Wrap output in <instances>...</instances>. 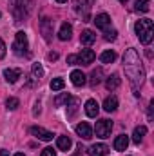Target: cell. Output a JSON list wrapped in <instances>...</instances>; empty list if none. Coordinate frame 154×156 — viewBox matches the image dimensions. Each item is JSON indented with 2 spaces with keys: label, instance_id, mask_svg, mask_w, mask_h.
<instances>
[{
  "label": "cell",
  "instance_id": "4",
  "mask_svg": "<svg viewBox=\"0 0 154 156\" xmlns=\"http://www.w3.org/2000/svg\"><path fill=\"white\" fill-rule=\"evenodd\" d=\"M29 44H27V35L24 31H18L16 37H15V42H13V51L15 55L18 56H29V51H27Z\"/></svg>",
  "mask_w": 154,
  "mask_h": 156
},
{
  "label": "cell",
  "instance_id": "5",
  "mask_svg": "<svg viewBox=\"0 0 154 156\" xmlns=\"http://www.w3.org/2000/svg\"><path fill=\"white\" fill-rule=\"evenodd\" d=\"M94 131H96V136H100V138H109V134H111V131H113V122H111V120H98Z\"/></svg>",
  "mask_w": 154,
  "mask_h": 156
},
{
  "label": "cell",
  "instance_id": "25",
  "mask_svg": "<svg viewBox=\"0 0 154 156\" xmlns=\"http://www.w3.org/2000/svg\"><path fill=\"white\" fill-rule=\"evenodd\" d=\"M78 105H80V100L78 98H69V105H67V116H75V113L78 111Z\"/></svg>",
  "mask_w": 154,
  "mask_h": 156
},
{
  "label": "cell",
  "instance_id": "37",
  "mask_svg": "<svg viewBox=\"0 0 154 156\" xmlns=\"http://www.w3.org/2000/svg\"><path fill=\"white\" fill-rule=\"evenodd\" d=\"M54 2H58V4H64V2H67V0H54Z\"/></svg>",
  "mask_w": 154,
  "mask_h": 156
},
{
  "label": "cell",
  "instance_id": "9",
  "mask_svg": "<svg viewBox=\"0 0 154 156\" xmlns=\"http://www.w3.org/2000/svg\"><path fill=\"white\" fill-rule=\"evenodd\" d=\"M96 58V53L93 49H82V53L78 55V64L82 66H91Z\"/></svg>",
  "mask_w": 154,
  "mask_h": 156
},
{
  "label": "cell",
  "instance_id": "22",
  "mask_svg": "<svg viewBox=\"0 0 154 156\" xmlns=\"http://www.w3.org/2000/svg\"><path fill=\"white\" fill-rule=\"evenodd\" d=\"M4 76H5V80H7L9 83H15L18 78L22 76V71H20V69H5V71H4Z\"/></svg>",
  "mask_w": 154,
  "mask_h": 156
},
{
  "label": "cell",
  "instance_id": "39",
  "mask_svg": "<svg viewBox=\"0 0 154 156\" xmlns=\"http://www.w3.org/2000/svg\"><path fill=\"white\" fill-rule=\"evenodd\" d=\"M120 2H127V0H120Z\"/></svg>",
  "mask_w": 154,
  "mask_h": 156
},
{
  "label": "cell",
  "instance_id": "16",
  "mask_svg": "<svg viewBox=\"0 0 154 156\" xmlns=\"http://www.w3.org/2000/svg\"><path fill=\"white\" fill-rule=\"evenodd\" d=\"M127 147H129V136H127V134L116 136V140H114V149L116 151H125Z\"/></svg>",
  "mask_w": 154,
  "mask_h": 156
},
{
  "label": "cell",
  "instance_id": "26",
  "mask_svg": "<svg viewBox=\"0 0 154 156\" xmlns=\"http://www.w3.org/2000/svg\"><path fill=\"white\" fill-rule=\"evenodd\" d=\"M100 60H102L103 64H113L116 60V53L114 51H103L102 56H100Z\"/></svg>",
  "mask_w": 154,
  "mask_h": 156
},
{
  "label": "cell",
  "instance_id": "19",
  "mask_svg": "<svg viewBox=\"0 0 154 156\" xmlns=\"http://www.w3.org/2000/svg\"><path fill=\"white\" fill-rule=\"evenodd\" d=\"M120 83H121V78H120V75H111V76H107V80H105V85H107V89L109 91H114V89H118L120 87Z\"/></svg>",
  "mask_w": 154,
  "mask_h": 156
},
{
  "label": "cell",
  "instance_id": "3",
  "mask_svg": "<svg viewBox=\"0 0 154 156\" xmlns=\"http://www.w3.org/2000/svg\"><path fill=\"white\" fill-rule=\"evenodd\" d=\"M31 5L33 0H13V15L16 22H22L24 18H27V15L31 13Z\"/></svg>",
  "mask_w": 154,
  "mask_h": 156
},
{
  "label": "cell",
  "instance_id": "28",
  "mask_svg": "<svg viewBox=\"0 0 154 156\" xmlns=\"http://www.w3.org/2000/svg\"><path fill=\"white\" fill-rule=\"evenodd\" d=\"M69 98H71V94L69 93H64V94H60V96L54 98V105H64V104L69 102Z\"/></svg>",
  "mask_w": 154,
  "mask_h": 156
},
{
  "label": "cell",
  "instance_id": "10",
  "mask_svg": "<svg viewBox=\"0 0 154 156\" xmlns=\"http://www.w3.org/2000/svg\"><path fill=\"white\" fill-rule=\"evenodd\" d=\"M76 134L82 136L83 140H89V138H93V129H91V125L87 122H80L76 125Z\"/></svg>",
  "mask_w": 154,
  "mask_h": 156
},
{
  "label": "cell",
  "instance_id": "32",
  "mask_svg": "<svg viewBox=\"0 0 154 156\" xmlns=\"http://www.w3.org/2000/svg\"><path fill=\"white\" fill-rule=\"evenodd\" d=\"M40 156H56V151L53 149V147H45L44 151H42V154Z\"/></svg>",
  "mask_w": 154,
  "mask_h": 156
},
{
  "label": "cell",
  "instance_id": "30",
  "mask_svg": "<svg viewBox=\"0 0 154 156\" xmlns=\"http://www.w3.org/2000/svg\"><path fill=\"white\" fill-rule=\"evenodd\" d=\"M5 105H7L9 111H15V109L20 105V102H18V98H7V100H5Z\"/></svg>",
  "mask_w": 154,
  "mask_h": 156
},
{
  "label": "cell",
  "instance_id": "8",
  "mask_svg": "<svg viewBox=\"0 0 154 156\" xmlns=\"http://www.w3.org/2000/svg\"><path fill=\"white\" fill-rule=\"evenodd\" d=\"M40 31H42V35H44V38L45 42H51V35H53V20H49L47 16H44L42 20H40Z\"/></svg>",
  "mask_w": 154,
  "mask_h": 156
},
{
  "label": "cell",
  "instance_id": "18",
  "mask_svg": "<svg viewBox=\"0 0 154 156\" xmlns=\"http://www.w3.org/2000/svg\"><path fill=\"white\" fill-rule=\"evenodd\" d=\"M94 40H96V35H94L91 29H83V31H82V35H80V42H82L83 45H91Z\"/></svg>",
  "mask_w": 154,
  "mask_h": 156
},
{
  "label": "cell",
  "instance_id": "24",
  "mask_svg": "<svg viewBox=\"0 0 154 156\" xmlns=\"http://www.w3.org/2000/svg\"><path fill=\"white\" fill-rule=\"evenodd\" d=\"M149 9H151V0H136L134 11H138V13H147Z\"/></svg>",
  "mask_w": 154,
  "mask_h": 156
},
{
  "label": "cell",
  "instance_id": "23",
  "mask_svg": "<svg viewBox=\"0 0 154 156\" xmlns=\"http://www.w3.org/2000/svg\"><path fill=\"white\" fill-rule=\"evenodd\" d=\"M103 109L107 113H114L116 109H118V98L116 96H107L105 102H103Z\"/></svg>",
  "mask_w": 154,
  "mask_h": 156
},
{
  "label": "cell",
  "instance_id": "6",
  "mask_svg": "<svg viewBox=\"0 0 154 156\" xmlns=\"http://www.w3.org/2000/svg\"><path fill=\"white\" fill-rule=\"evenodd\" d=\"M93 2L94 0H76V4H75L78 15L83 18V22L89 20V13H91V7H93Z\"/></svg>",
  "mask_w": 154,
  "mask_h": 156
},
{
  "label": "cell",
  "instance_id": "7",
  "mask_svg": "<svg viewBox=\"0 0 154 156\" xmlns=\"http://www.w3.org/2000/svg\"><path fill=\"white\" fill-rule=\"evenodd\" d=\"M29 131H31L33 136H37L38 140H42V142H51L53 136H54L51 131H47V129H44V127H38V125H33Z\"/></svg>",
  "mask_w": 154,
  "mask_h": 156
},
{
  "label": "cell",
  "instance_id": "1",
  "mask_svg": "<svg viewBox=\"0 0 154 156\" xmlns=\"http://www.w3.org/2000/svg\"><path fill=\"white\" fill-rule=\"evenodd\" d=\"M123 69H125V75L129 78L132 89H134V94L140 96L138 89L142 87V83H143V80H145V69H143V66H142V60H140L136 49L129 47V49L125 51V55H123Z\"/></svg>",
  "mask_w": 154,
  "mask_h": 156
},
{
  "label": "cell",
  "instance_id": "21",
  "mask_svg": "<svg viewBox=\"0 0 154 156\" xmlns=\"http://www.w3.org/2000/svg\"><path fill=\"white\" fill-rule=\"evenodd\" d=\"M102 80H103V69L98 67V69H94V71L91 73V80H89V83H91V87H96Z\"/></svg>",
  "mask_w": 154,
  "mask_h": 156
},
{
  "label": "cell",
  "instance_id": "17",
  "mask_svg": "<svg viewBox=\"0 0 154 156\" xmlns=\"http://www.w3.org/2000/svg\"><path fill=\"white\" fill-rule=\"evenodd\" d=\"M145 134H147V127H145V125H138V127L134 129V133H132V142L140 145Z\"/></svg>",
  "mask_w": 154,
  "mask_h": 156
},
{
  "label": "cell",
  "instance_id": "35",
  "mask_svg": "<svg viewBox=\"0 0 154 156\" xmlns=\"http://www.w3.org/2000/svg\"><path fill=\"white\" fill-rule=\"evenodd\" d=\"M47 58H49V60H56V58H58V53H49Z\"/></svg>",
  "mask_w": 154,
  "mask_h": 156
},
{
  "label": "cell",
  "instance_id": "13",
  "mask_svg": "<svg viewBox=\"0 0 154 156\" xmlns=\"http://www.w3.org/2000/svg\"><path fill=\"white\" fill-rule=\"evenodd\" d=\"M98 111H100V105H98V102L96 100H87L85 102V113H87V116L91 118H96L98 116Z\"/></svg>",
  "mask_w": 154,
  "mask_h": 156
},
{
  "label": "cell",
  "instance_id": "38",
  "mask_svg": "<svg viewBox=\"0 0 154 156\" xmlns=\"http://www.w3.org/2000/svg\"><path fill=\"white\" fill-rule=\"evenodd\" d=\"M15 156H26V154H22V153H16V154H15Z\"/></svg>",
  "mask_w": 154,
  "mask_h": 156
},
{
  "label": "cell",
  "instance_id": "2",
  "mask_svg": "<svg viewBox=\"0 0 154 156\" xmlns=\"http://www.w3.org/2000/svg\"><path fill=\"white\" fill-rule=\"evenodd\" d=\"M134 31L138 35V38L142 44L149 45L154 38V24L151 18H140L136 24H134Z\"/></svg>",
  "mask_w": 154,
  "mask_h": 156
},
{
  "label": "cell",
  "instance_id": "11",
  "mask_svg": "<svg viewBox=\"0 0 154 156\" xmlns=\"http://www.w3.org/2000/svg\"><path fill=\"white\" fill-rule=\"evenodd\" d=\"M109 153V147L105 144H94L87 149V154L89 156H105Z\"/></svg>",
  "mask_w": 154,
  "mask_h": 156
},
{
  "label": "cell",
  "instance_id": "36",
  "mask_svg": "<svg viewBox=\"0 0 154 156\" xmlns=\"http://www.w3.org/2000/svg\"><path fill=\"white\" fill-rule=\"evenodd\" d=\"M0 156H9V153L5 149H0Z\"/></svg>",
  "mask_w": 154,
  "mask_h": 156
},
{
  "label": "cell",
  "instance_id": "14",
  "mask_svg": "<svg viewBox=\"0 0 154 156\" xmlns=\"http://www.w3.org/2000/svg\"><path fill=\"white\" fill-rule=\"evenodd\" d=\"M71 37H73V26L67 24V22H64L62 27H60V31H58V38L62 40V42H65V40H69Z\"/></svg>",
  "mask_w": 154,
  "mask_h": 156
},
{
  "label": "cell",
  "instance_id": "31",
  "mask_svg": "<svg viewBox=\"0 0 154 156\" xmlns=\"http://www.w3.org/2000/svg\"><path fill=\"white\" fill-rule=\"evenodd\" d=\"M116 35H118V31H116V29H105V35H103V38L107 40V42H114V40H116Z\"/></svg>",
  "mask_w": 154,
  "mask_h": 156
},
{
  "label": "cell",
  "instance_id": "33",
  "mask_svg": "<svg viewBox=\"0 0 154 156\" xmlns=\"http://www.w3.org/2000/svg\"><path fill=\"white\" fill-rule=\"evenodd\" d=\"M67 64H71V66L78 64V55H69L67 56Z\"/></svg>",
  "mask_w": 154,
  "mask_h": 156
},
{
  "label": "cell",
  "instance_id": "29",
  "mask_svg": "<svg viewBox=\"0 0 154 156\" xmlns=\"http://www.w3.org/2000/svg\"><path fill=\"white\" fill-rule=\"evenodd\" d=\"M31 73H33V76H35V78H42V76H44V67H42L40 64H33Z\"/></svg>",
  "mask_w": 154,
  "mask_h": 156
},
{
  "label": "cell",
  "instance_id": "27",
  "mask_svg": "<svg viewBox=\"0 0 154 156\" xmlns=\"http://www.w3.org/2000/svg\"><path fill=\"white\" fill-rule=\"evenodd\" d=\"M64 85H65V82L62 78H53L51 80V89L53 91H60V89H64Z\"/></svg>",
  "mask_w": 154,
  "mask_h": 156
},
{
  "label": "cell",
  "instance_id": "12",
  "mask_svg": "<svg viewBox=\"0 0 154 156\" xmlns=\"http://www.w3.org/2000/svg\"><path fill=\"white\" fill-rule=\"evenodd\" d=\"M93 22L96 24L98 29H107V27L111 26V16H109L107 13H100V15H96V18H94Z\"/></svg>",
  "mask_w": 154,
  "mask_h": 156
},
{
  "label": "cell",
  "instance_id": "20",
  "mask_svg": "<svg viewBox=\"0 0 154 156\" xmlns=\"http://www.w3.org/2000/svg\"><path fill=\"white\" fill-rule=\"evenodd\" d=\"M56 145H58V149L60 151H69L71 149V145H73V142H71V138L69 136H58L56 138Z\"/></svg>",
  "mask_w": 154,
  "mask_h": 156
},
{
  "label": "cell",
  "instance_id": "15",
  "mask_svg": "<svg viewBox=\"0 0 154 156\" xmlns=\"http://www.w3.org/2000/svg\"><path fill=\"white\" fill-rule=\"evenodd\" d=\"M85 75L82 73V71H78V69H75L73 73H71V82H73V85H76V87H82V85H85Z\"/></svg>",
  "mask_w": 154,
  "mask_h": 156
},
{
  "label": "cell",
  "instance_id": "34",
  "mask_svg": "<svg viewBox=\"0 0 154 156\" xmlns=\"http://www.w3.org/2000/svg\"><path fill=\"white\" fill-rule=\"evenodd\" d=\"M5 56V44H4V40L0 38V60Z\"/></svg>",
  "mask_w": 154,
  "mask_h": 156
}]
</instances>
